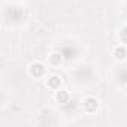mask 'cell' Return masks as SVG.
<instances>
[{"label": "cell", "mask_w": 127, "mask_h": 127, "mask_svg": "<svg viewBox=\"0 0 127 127\" xmlns=\"http://www.w3.org/2000/svg\"><path fill=\"white\" fill-rule=\"evenodd\" d=\"M58 100H60L61 103H66V100H67V94H66V93H60V94H58Z\"/></svg>", "instance_id": "7a4b0ae2"}, {"label": "cell", "mask_w": 127, "mask_h": 127, "mask_svg": "<svg viewBox=\"0 0 127 127\" xmlns=\"http://www.w3.org/2000/svg\"><path fill=\"white\" fill-rule=\"evenodd\" d=\"M117 57H124V49H117Z\"/></svg>", "instance_id": "3957f363"}, {"label": "cell", "mask_w": 127, "mask_h": 127, "mask_svg": "<svg viewBox=\"0 0 127 127\" xmlns=\"http://www.w3.org/2000/svg\"><path fill=\"white\" fill-rule=\"evenodd\" d=\"M85 108H87V111H93L96 106H97V102L94 100V99H88L87 102H85V105H84Z\"/></svg>", "instance_id": "6da1fadb"}]
</instances>
